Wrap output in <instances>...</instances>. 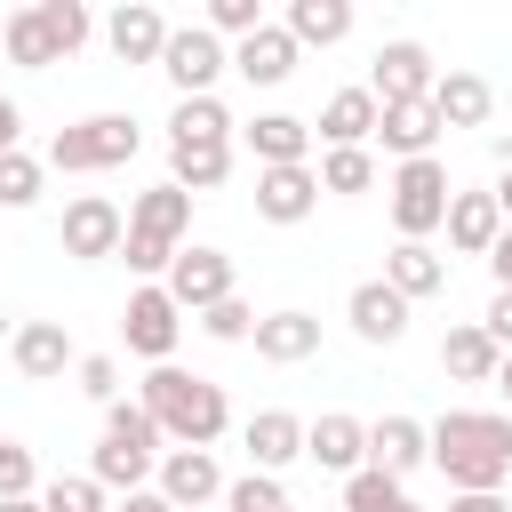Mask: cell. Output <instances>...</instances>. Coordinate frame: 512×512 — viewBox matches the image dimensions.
<instances>
[{"mask_svg":"<svg viewBox=\"0 0 512 512\" xmlns=\"http://www.w3.org/2000/svg\"><path fill=\"white\" fill-rule=\"evenodd\" d=\"M424 464L448 472V496H488L512 480V416L496 408H448L424 424Z\"/></svg>","mask_w":512,"mask_h":512,"instance_id":"6da1fadb","label":"cell"},{"mask_svg":"<svg viewBox=\"0 0 512 512\" xmlns=\"http://www.w3.org/2000/svg\"><path fill=\"white\" fill-rule=\"evenodd\" d=\"M136 408L160 424V440L168 448H216L224 432H232V400H224V384H208V376H192V368H144V384H136Z\"/></svg>","mask_w":512,"mask_h":512,"instance_id":"7a4b0ae2","label":"cell"},{"mask_svg":"<svg viewBox=\"0 0 512 512\" xmlns=\"http://www.w3.org/2000/svg\"><path fill=\"white\" fill-rule=\"evenodd\" d=\"M184 232H192V192H176V184H152V192H136V200H128L120 264H128L136 280H160V272L176 264Z\"/></svg>","mask_w":512,"mask_h":512,"instance_id":"3957f363","label":"cell"},{"mask_svg":"<svg viewBox=\"0 0 512 512\" xmlns=\"http://www.w3.org/2000/svg\"><path fill=\"white\" fill-rule=\"evenodd\" d=\"M160 448H168V440H160V424H152L136 400H112V408H104V432H96V456H88V480H96L104 496H112V488H120V496H136V488L152 480Z\"/></svg>","mask_w":512,"mask_h":512,"instance_id":"277c9868","label":"cell"},{"mask_svg":"<svg viewBox=\"0 0 512 512\" xmlns=\"http://www.w3.org/2000/svg\"><path fill=\"white\" fill-rule=\"evenodd\" d=\"M136 152H144V128L128 112H88L48 136V168H64V176H104V168H128Z\"/></svg>","mask_w":512,"mask_h":512,"instance_id":"5b68a950","label":"cell"},{"mask_svg":"<svg viewBox=\"0 0 512 512\" xmlns=\"http://www.w3.org/2000/svg\"><path fill=\"white\" fill-rule=\"evenodd\" d=\"M384 192H392L384 208H392V232H400V240H432V232H440V216H448V200H456V184H448V160H440V152H432V160H400Z\"/></svg>","mask_w":512,"mask_h":512,"instance_id":"8992f818","label":"cell"},{"mask_svg":"<svg viewBox=\"0 0 512 512\" xmlns=\"http://www.w3.org/2000/svg\"><path fill=\"white\" fill-rule=\"evenodd\" d=\"M120 344H128L136 360H152V368L176 360V344H184V312H176V296H168L160 280H136V288H128V304H120Z\"/></svg>","mask_w":512,"mask_h":512,"instance_id":"52a82bcc","label":"cell"},{"mask_svg":"<svg viewBox=\"0 0 512 512\" xmlns=\"http://www.w3.org/2000/svg\"><path fill=\"white\" fill-rule=\"evenodd\" d=\"M160 72H168V88H176V96H216V80L232 72V48H224L208 24H168Z\"/></svg>","mask_w":512,"mask_h":512,"instance_id":"ba28073f","label":"cell"},{"mask_svg":"<svg viewBox=\"0 0 512 512\" xmlns=\"http://www.w3.org/2000/svg\"><path fill=\"white\" fill-rule=\"evenodd\" d=\"M432 80H440V64H432L424 40H384V48L368 56V80H360V88H368L376 104H424Z\"/></svg>","mask_w":512,"mask_h":512,"instance_id":"9c48e42d","label":"cell"},{"mask_svg":"<svg viewBox=\"0 0 512 512\" xmlns=\"http://www.w3.org/2000/svg\"><path fill=\"white\" fill-rule=\"evenodd\" d=\"M160 288L176 296V312H208V304H224V296H240V280H232V256L224 248H176V264L160 272Z\"/></svg>","mask_w":512,"mask_h":512,"instance_id":"30bf717a","label":"cell"},{"mask_svg":"<svg viewBox=\"0 0 512 512\" xmlns=\"http://www.w3.org/2000/svg\"><path fill=\"white\" fill-rule=\"evenodd\" d=\"M120 232H128V216H120L104 192H80V200H64V224H56V240H64V256H72V264H104V256H120Z\"/></svg>","mask_w":512,"mask_h":512,"instance_id":"8fae6325","label":"cell"},{"mask_svg":"<svg viewBox=\"0 0 512 512\" xmlns=\"http://www.w3.org/2000/svg\"><path fill=\"white\" fill-rule=\"evenodd\" d=\"M152 488H160L176 512H200V504L224 496V464H216V448H160Z\"/></svg>","mask_w":512,"mask_h":512,"instance_id":"7c38bea8","label":"cell"},{"mask_svg":"<svg viewBox=\"0 0 512 512\" xmlns=\"http://www.w3.org/2000/svg\"><path fill=\"white\" fill-rule=\"evenodd\" d=\"M96 32H104V48H112L120 64H160V48H168V16H160L152 0H120Z\"/></svg>","mask_w":512,"mask_h":512,"instance_id":"4fadbf2b","label":"cell"},{"mask_svg":"<svg viewBox=\"0 0 512 512\" xmlns=\"http://www.w3.org/2000/svg\"><path fill=\"white\" fill-rule=\"evenodd\" d=\"M240 448H248V472H288L296 456H304V416H288V408H256L248 424H240Z\"/></svg>","mask_w":512,"mask_h":512,"instance_id":"5bb4252c","label":"cell"},{"mask_svg":"<svg viewBox=\"0 0 512 512\" xmlns=\"http://www.w3.org/2000/svg\"><path fill=\"white\" fill-rule=\"evenodd\" d=\"M488 112H496V88H488V72H472V64H448V72L432 80V120H440V128H488Z\"/></svg>","mask_w":512,"mask_h":512,"instance_id":"9a60e30c","label":"cell"},{"mask_svg":"<svg viewBox=\"0 0 512 512\" xmlns=\"http://www.w3.org/2000/svg\"><path fill=\"white\" fill-rule=\"evenodd\" d=\"M312 208H320V176H312V160H304V168H256V216H264V224L288 232V224H304Z\"/></svg>","mask_w":512,"mask_h":512,"instance_id":"2e32d148","label":"cell"},{"mask_svg":"<svg viewBox=\"0 0 512 512\" xmlns=\"http://www.w3.org/2000/svg\"><path fill=\"white\" fill-rule=\"evenodd\" d=\"M8 360H16V376H32V384H56L64 368H80L64 320H24V328L8 336Z\"/></svg>","mask_w":512,"mask_h":512,"instance_id":"e0dca14e","label":"cell"},{"mask_svg":"<svg viewBox=\"0 0 512 512\" xmlns=\"http://www.w3.org/2000/svg\"><path fill=\"white\" fill-rule=\"evenodd\" d=\"M304 456H312L320 472H344V480H352V472L368 464V424L344 416V408H328V416L304 424Z\"/></svg>","mask_w":512,"mask_h":512,"instance_id":"ac0fdd59","label":"cell"},{"mask_svg":"<svg viewBox=\"0 0 512 512\" xmlns=\"http://www.w3.org/2000/svg\"><path fill=\"white\" fill-rule=\"evenodd\" d=\"M312 136H320L328 152H368V144H376V96H368V88H336V96L320 104Z\"/></svg>","mask_w":512,"mask_h":512,"instance_id":"d6986e66","label":"cell"},{"mask_svg":"<svg viewBox=\"0 0 512 512\" xmlns=\"http://www.w3.org/2000/svg\"><path fill=\"white\" fill-rule=\"evenodd\" d=\"M240 144L256 152V168H304L312 120H296V112H256V120H240Z\"/></svg>","mask_w":512,"mask_h":512,"instance_id":"ffe728a7","label":"cell"},{"mask_svg":"<svg viewBox=\"0 0 512 512\" xmlns=\"http://www.w3.org/2000/svg\"><path fill=\"white\" fill-rule=\"evenodd\" d=\"M408 312H416V304H408V296H392L384 280H360V288L344 296V320H352V336H360V344H400V336H408Z\"/></svg>","mask_w":512,"mask_h":512,"instance_id":"44dd1931","label":"cell"},{"mask_svg":"<svg viewBox=\"0 0 512 512\" xmlns=\"http://www.w3.org/2000/svg\"><path fill=\"white\" fill-rule=\"evenodd\" d=\"M248 344H256V360H272V368H296V360H312V352H320V312H304V304H288V312H264Z\"/></svg>","mask_w":512,"mask_h":512,"instance_id":"7402d4cb","label":"cell"},{"mask_svg":"<svg viewBox=\"0 0 512 512\" xmlns=\"http://www.w3.org/2000/svg\"><path fill=\"white\" fill-rule=\"evenodd\" d=\"M392 296H408V304H424V296H440L448 288V256L432 248V240H400L392 256H384V272H376Z\"/></svg>","mask_w":512,"mask_h":512,"instance_id":"603a6c76","label":"cell"},{"mask_svg":"<svg viewBox=\"0 0 512 512\" xmlns=\"http://www.w3.org/2000/svg\"><path fill=\"white\" fill-rule=\"evenodd\" d=\"M296 40L280 32V24H264V32H248V40H232V72L248 80V88H280L288 72H296Z\"/></svg>","mask_w":512,"mask_h":512,"instance_id":"cb8c5ba5","label":"cell"},{"mask_svg":"<svg viewBox=\"0 0 512 512\" xmlns=\"http://www.w3.org/2000/svg\"><path fill=\"white\" fill-rule=\"evenodd\" d=\"M376 144L400 152V160H432V144H440L432 96H424V104H376Z\"/></svg>","mask_w":512,"mask_h":512,"instance_id":"d4e9b609","label":"cell"},{"mask_svg":"<svg viewBox=\"0 0 512 512\" xmlns=\"http://www.w3.org/2000/svg\"><path fill=\"white\" fill-rule=\"evenodd\" d=\"M440 232H448V248H456V256H488V248H496V232H504V216H496V200H488V192H456V200H448V216H440Z\"/></svg>","mask_w":512,"mask_h":512,"instance_id":"484cf974","label":"cell"},{"mask_svg":"<svg viewBox=\"0 0 512 512\" xmlns=\"http://www.w3.org/2000/svg\"><path fill=\"white\" fill-rule=\"evenodd\" d=\"M280 32L296 48H336V40H352V0H288Z\"/></svg>","mask_w":512,"mask_h":512,"instance_id":"4316f807","label":"cell"},{"mask_svg":"<svg viewBox=\"0 0 512 512\" xmlns=\"http://www.w3.org/2000/svg\"><path fill=\"white\" fill-rule=\"evenodd\" d=\"M496 360H504V352L488 344L480 320H456V328L440 336V368H448L456 384H496Z\"/></svg>","mask_w":512,"mask_h":512,"instance_id":"83f0119b","label":"cell"},{"mask_svg":"<svg viewBox=\"0 0 512 512\" xmlns=\"http://www.w3.org/2000/svg\"><path fill=\"white\" fill-rule=\"evenodd\" d=\"M368 464L392 472V480H408V472L424 464V424H416V416H376V424H368Z\"/></svg>","mask_w":512,"mask_h":512,"instance_id":"f1b7e54d","label":"cell"},{"mask_svg":"<svg viewBox=\"0 0 512 512\" xmlns=\"http://www.w3.org/2000/svg\"><path fill=\"white\" fill-rule=\"evenodd\" d=\"M232 112H224V96H176V112H168V144H232Z\"/></svg>","mask_w":512,"mask_h":512,"instance_id":"f546056e","label":"cell"},{"mask_svg":"<svg viewBox=\"0 0 512 512\" xmlns=\"http://www.w3.org/2000/svg\"><path fill=\"white\" fill-rule=\"evenodd\" d=\"M224 176H232V144H168V184H176V192L200 200V192H216Z\"/></svg>","mask_w":512,"mask_h":512,"instance_id":"4dcf8cb0","label":"cell"},{"mask_svg":"<svg viewBox=\"0 0 512 512\" xmlns=\"http://www.w3.org/2000/svg\"><path fill=\"white\" fill-rule=\"evenodd\" d=\"M32 16H40V32H48V48H56V64L96 40V16H88L80 0H32Z\"/></svg>","mask_w":512,"mask_h":512,"instance_id":"1f68e13d","label":"cell"},{"mask_svg":"<svg viewBox=\"0 0 512 512\" xmlns=\"http://www.w3.org/2000/svg\"><path fill=\"white\" fill-rule=\"evenodd\" d=\"M0 48H8V64H24V72H48V64H56V48H48V32H40V16H32V8H8Z\"/></svg>","mask_w":512,"mask_h":512,"instance_id":"d6a6232c","label":"cell"},{"mask_svg":"<svg viewBox=\"0 0 512 512\" xmlns=\"http://www.w3.org/2000/svg\"><path fill=\"white\" fill-rule=\"evenodd\" d=\"M320 192H336V200H360V192H376V152H320Z\"/></svg>","mask_w":512,"mask_h":512,"instance_id":"836d02e7","label":"cell"},{"mask_svg":"<svg viewBox=\"0 0 512 512\" xmlns=\"http://www.w3.org/2000/svg\"><path fill=\"white\" fill-rule=\"evenodd\" d=\"M40 184H48V160H32L24 144L16 152H0V208L16 216V208H32L40 200Z\"/></svg>","mask_w":512,"mask_h":512,"instance_id":"e575fe53","label":"cell"},{"mask_svg":"<svg viewBox=\"0 0 512 512\" xmlns=\"http://www.w3.org/2000/svg\"><path fill=\"white\" fill-rule=\"evenodd\" d=\"M344 512H408V488H400L392 472H376V464H360V472L344 480Z\"/></svg>","mask_w":512,"mask_h":512,"instance_id":"d590c367","label":"cell"},{"mask_svg":"<svg viewBox=\"0 0 512 512\" xmlns=\"http://www.w3.org/2000/svg\"><path fill=\"white\" fill-rule=\"evenodd\" d=\"M40 512H112V496L88 472H56V480H40Z\"/></svg>","mask_w":512,"mask_h":512,"instance_id":"8d00e7d4","label":"cell"},{"mask_svg":"<svg viewBox=\"0 0 512 512\" xmlns=\"http://www.w3.org/2000/svg\"><path fill=\"white\" fill-rule=\"evenodd\" d=\"M200 24H208V32L224 40V48H232V40H248V32H264L272 16H264V0H208V16H200Z\"/></svg>","mask_w":512,"mask_h":512,"instance_id":"74e56055","label":"cell"},{"mask_svg":"<svg viewBox=\"0 0 512 512\" xmlns=\"http://www.w3.org/2000/svg\"><path fill=\"white\" fill-rule=\"evenodd\" d=\"M224 512H288V488L272 472H240V480H224Z\"/></svg>","mask_w":512,"mask_h":512,"instance_id":"f35d334b","label":"cell"},{"mask_svg":"<svg viewBox=\"0 0 512 512\" xmlns=\"http://www.w3.org/2000/svg\"><path fill=\"white\" fill-rule=\"evenodd\" d=\"M200 336H216V344H248V336H256V304H248V296L208 304V312H200Z\"/></svg>","mask_w":512,"mask_h":512,"instance_id":"ab89813d","label":"cell"},{"mask_svg":"<svg viewBox=\"0 0 512 512\" xmlns=\"http://www.w3.org/2000/svg\"><path fill=\"white\" fill-rule=\"evenodd\" d=\"M16 496H40V464L24 440H0V504H16Z\"/></svg>","mask_w":512,"mask_h":512,"instance_id":"60d3db41","label":"cell"},{"mask_svg":"<svg viewBox=\"0 0 512 512\" xmlns=\"http://www.w3.org/2000/svg\"><path fill=\"white\" fill-rule=\"evenodd\" d=\"M72 376H80V392H88V400H104V408L120 400V360H112V352H80V368H72Z\"/></svg>","mask_w":512,"mask_h":512,"instance_id":"b9f144b4","label":"cell"},{"mask_svg":"<svg viewBox=\"0 0 512 512\" xmlns=\"http://www.w3.org/2000/svg\"><path fill=\"white\" fill-rule=\"evenodd\" d=\"M480 328H488V344H496V352H512V288H496V296H488Z\"/></svg>","mask_w":512,"mask_h":512,"instance_id":"7bdbcfd3","label":"cell"},{"mask_svg":"<svg viewBox=\"0 0 512 512\" xmlns=\"http://www.w3.org/2000/svg\"><path fill=\"white\" fill-rule=\"evenodd\" d=\"M488 272H496V288H512V224L496 232V248H488Z\"/></svg>","mask_w":512,"mask_h":512,"instance_id":"ee69618b","label":"cell"},{"mask_svg":"<svg viewBox=\"0 0 512 512\" xmlns=\"http://www.w3.org/2000/svg\"><path fill=\"white\" fill-rule=\"evenodd\" d=\"M448 512H512V496H504V488H488V496H448Z\"/></svg>","mask_w":512,"mask_h":512,"instance_id":"f6af8a7d","label":"cell"},{"mask_svg":"<svg viewBox=\"0 0 512 512\" xmlns=\"http://www.w3.org/2000/svg\"><path fill=\"white\" fill-rule=\"evenodd\" d=\"M24 144V112H16V96H0V152H16Z\"/></svg>","mask_w":512,"mask_h":512,"instance_id":"bcb514c9","label":"cell"},{"mask_svg":"<svg viewBox=\"0 0 512 512\" xmlns=\"http://www.w3.org/2000/svg\"><path fill=\"white\" fill-rule=\"evenodd\" d=\"M112 512H176V504H168V496H160V488H136V496H120V504H112Z\"/></svg>","mask_w":512,"mask_h":512,"instance_id":"7dc6e473","label":"cell"},{"mask_svg":"<svg viewBox=\"0 0 512 512\" xmlns=\"http://www.w3.org/2000/svg\"><path fill=\"white\" fill-rule=\"evenodd\" d=\"M488 200H496V216H504V224H512V160H504V168H496V184H488Z\"/></svg>","mask_w":512,"mask_h":512,"instance_id":"c3c4849f","label":"cell"},{"mask_svg":"<svg viewBox=\"0 0 512 512\" xmlns=\"http://www.w3.org/2000/svg\"><path fill=\"white\" fill-rule=\"evenodd\" d=\"M496 384H504V400H512V352H504V360H496Z\"/></svg>","mask_w":512,"mask_h":512,"instance_id":"681fc988","label":"cell"},{"mask_svg":"<svg viewBox=\"0 0 512 512\" xmlns=\"http://www.w3.org/2000/svg\"><path fill=\"white\" fill-rule=\"evenodd\" d=\"M0 512H40V496H16V504H0Z\"/></svg>","mask_w":512,"mask_h":512,"instance_id":"f907efd6","label":"cell"},{"mask_svg":"<svg viewBox=\"0 0 512 512\" xmlns=\"http://www.w3.org/2000/svg\"><path fill=\"white\" fill-rule=\"evenodd\" d=\"M408 512H424V504H408Z\"/></svg>","mask_w":512,"mask_h":512,"instance_id":"816d5d0a","label":"cell"}]
</instances>
